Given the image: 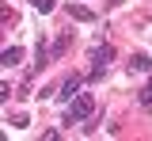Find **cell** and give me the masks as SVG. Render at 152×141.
<instances>
[{"label":"cell","instance_id":"obj_7","mask_svg":"<svg viewBox=\"0 0 152 141\" xmlns=\"http://www.w3.org/2000/svg\"><path fill=\"white\" fill-rule=\"evenodd\" d=\"M141 103H145V107H148V103H152V76H148V88L141 92Z\"/></svg>","mask_w":152,"mask_h":141},{"label":"cell","instance_id":"obj_6","mask_svg":"<svg viewBox=\"0 0 152 141\" xmlns=\"http://www.w3.org/2000/svg\"><path fill=\"white\" fill-rule=\"evenodd\" d=\"M129 69H133V73H148V69H152V61L145 57V54H133V57H129Z\"/></svg>","mask_w":152,"mask_h":141},{"label":"cell","instance_id":"obj_4","mask_svg":"<svg viewBox=\"0 0 152 141\" xmlns=\"http://www.w3.org/2000/svg\"><path fill=\"white\" fill-rule=\"evenodd\" d=\"M19 61H23V50H19V46H8V50L0 54V65H19Z\"/></svg>","mask_w":152,"mask_h":141},{"label":"cell","instance_id":"obj_1","mask_svg":"<svg viewBox=\"0 0 152 141\" xmlns=\"http://www.w3.org/2000/svg\"><path fill=\"white\" fill-rule=\"evenodd\" d=\"M91 111H95V99H91V95H80V92H76L72 99H69V115H65V122H84Z\"/></svg>","mask_w":152,"mask_h":141},{"label":"cell","instance_id":"obj_5","mask_svg":"<svg viewBox=\"0 0 152 141\" xmlns=\"http://www.w3.org/2000/svg\"><path fill=\"white\" fill-rule=\"evenodd\" d=\"M69 15L80 23H91V8H84V4H69Z\"/></svg>","mask_w":152,"mask_h":141},{"label":"cell","instance_id":"obj_8","mask_svg":"<svg viewBox=\"0 0 152 141\" xmlns=\"http://www.w3.org/2000/svg\"><path fill=\"white\" fill-rule=\"evenodd\" d=\"M34 8L38 12H53V0H34Z\"/></svg>","mask_w":152,"mask_h":141},{"label":"cell","instance_id":"obj_3","mask_svg":"<svg viewBox=\"0 0 152 141\" xmlns=\"http://www.w3.org/2000/svg\"><path fill=\"white\" fill-rule=\"evenodd\" d=\"M80 84H84V76H69V80L61 84V99H72L76 92H80Z\"/></svg>","mask_w":152,"mask_h":141},{"label":"cell","instance_id":"obj_2","mask_svg":"<svg viewBox=\"0 0 152 141\" xmlns=\"http://www.w3.org/2000/svg\"><path fill=\"white\" fill-rule=\"evenodd\" d=\"M114 57V50L110 46H95L91 50V61H95V76H103V69H107V61Z\"/></svg>","mask_w":152,"mask_h":141}]
</instances>
